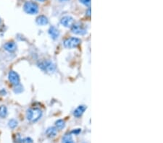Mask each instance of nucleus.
<instances>
[{
  "label": "nucleus",
  "instance_id": "24",
  "mask_svg": "<svg viewBox=\"0 0 163 143\" xmlns=\"http://www.w3.org/2000/svg\"><path fill=\"white\" fill-rule=\"evenodd\" d=\"M59 1H62V2H63V1H66V0H59Z\"/></svg>",
  "mask_w": 163,
  "mask_h": 143
},
{
  "label": "nucleus",
  "instance_id": "12",
  "mask_svg": "<svg viewBox=\"0 0 163 143\" xmlns=\"http://www.w3.org/2000/svg\"><path fill=\"white\" fill-rule=\"evenodd\" d=\"M57 128L55 127H49L47 129L46 131V134L49 137L52 138L54 137H55L57 135Z\"/></svg>",
  "mask_w": 163,
  "mask_h": 143
},
{
  "label": "nucleus",
  "instance_id": "20",
  "mask_svg": "<svg viewBox=\"0 0 163 143\" xmlns=\"http://www.w3.org/2000/svg\"><path fill=\"white\" fill-rule=\"evenodd\" d=\"M80 132H81V129H76L72 131V133L75 134H78Z\"/></svg>",
  "mask_w": 163,
  "mask_h": 143
},
{
  "label": "nucleus",
  "instance_id": "19",
  "mask_svg": "<svg viewBox=\"0 0 163 143\" xmlns=\"http://www.w3.org/2000/svg\"><path fill=\"white\" fill-rule=\"evenodd\" d=\"M20 143H34L33 142V140L30 137H26L24 139H22L21 142Z\"/></svg>",
  "mask_w": 163,
  "mask_h": 143
},
{
  "label": "nucleus",
  "instance_id": "9",
  "mask_svg": "<svg viewBox=\"0 0 163 143\" xmlns=\"http://www.w3.org/2000/svg\"><path fill=\"white\" fill-rule=\"evenodd\" d=\"M49 33L50 35L51 38L54 40H56L59 38V31L57 28L55 26H51L49 29Z\"/></svg>",
  "mask_w": 163,
  "mask_h": 143
},
{
  "label": "nucleus",
  "instance_id": "8",
  "mask_svg": "<svg viewBox=\"0 0 163 143\" xmlns=\"http://www.w3.org/2000/svg\"><path fill=\"white\" fill-rule=\"evenodd\" d=\"M17 44L13 41H9L7 42L4 45V48L5 51H7V52L13 53L17 50Z\"/></svg>",
  "mask_w": 163,
  "mask_h": 143
},
{
  "label": "nucleus",
  "instance_id": "3",
  "mask_svg": "<svg viewBox=\"0 0 163 143\" xmlns=\"http://www.w3.org/2000/svg\"><path fill=\"white\" fill-rule=\"evenodd\" d=\"M38 66L41 69H42L43 71L47 72H54L56 69L55 64H53L51 61L45 60L43 62H39L38 64Z\"/></svg>",
  "mask_w": 163,
  "mask_h": 143
},
{
  "label": "nucleus",
  "instance_id": "17",
  "mask_svg": "<svg viewBox=\"0 0 163 143\" xmlns=\"http://www.w3.org/2000/svg\"><path fill=\"white\" fill-rule=\"evenodd\" d=\"M22 91H23V87H22L21 85L18 84L17 85H15L14 92H15V93H21Z\"/></svg>",
  "mask_w": 163,
  "mask_h": 143
},
{
  "label": "nucleus",
  "instance_id": "10",
  "mask_svg": "<svg viewBox=\"0 0 163 143\" xmlns=\"http://www.w3.org/2000/svg\"><path fill=\"white\" fill-rule=\"evenodd\" d=\"M86 106H79L73 112L74 116H75V117L77 118L80 117V116L83 115V114L84 113V111H86Z\"/></svg>",
  "mask_w": 163,
  "mask_h": 143
},
{
  "label": "nucleus",
  "instance_id": "2",
  "mask_svg": "<svg viewBox=\"0 0 163 143\" xmlns=\"http://www.w3.org/2000/svg\"><path fill=\"white\" fill-rule=\"evenodd\" d=\"M23 10L27 14L35 15L38 13L39 6L36 3L33 2H27L23 6Z\"/></svg>",
  "mask_w": 163,
  "mask_h": 143
},
{
  "label": "nucleus",
  "instance_id": "5",
  "mask_svg": "<svg viewBox=\"0 0 163 143\" xmlns=\"http://www.w3.org/2000/svg\"><path fill=\"white\" fill-rule=\"evenodd\" d=\"M80 43H81V41L79 38L75 37L70 38L64 41V46L67 48H74L79 46Z\"/></svg>",
  "mask_w": 163,
  "mask_h": 143
},
{
  "label": "nucleus",
  "instance_id": "14",
  "mask_svg": "<svg viewBox=\"0 0 163 143\" xmlns=\"http://www.w3.org/2000/svg\"><path fill=\"white\" fill-rule=\"evenodd\" d=\"M55 126H56V128L57 129L62 130V129H63L64 128H65V121H63V120L59 119V120H57L56 122H55Z\"/></svg>",
  "mask_w": 163,
  "mask_h": 143
},
{
  "label": "nucleus",
  "instance_id": "18",
  "mask_svg": "<svg viewBox=\"0 0 163 143\" xmlns=\"http://www.w3.org/2000/svg\"><path fill=\"white\" fill-rule=\"evenodd\" d=\"M80 2L82 3L83 5L87 6V7H89L91 6V2H92V0H79Z\"/></svg>",
  "mask_w": 163,
  "mask_h": 143
},
{
  "label": "nucleus",
  "instance_id": "16",
  "mask_svg": "<svg viewBox=\"0 0 163 143\" xmlns=\"http://www.w3.org/2000/svg\"><path fill=\"white\" fill-rule=\"evenodd\" d=\"M18 122L17 120H15V118H12V119H10L9 122H8V126H10V128L11 129H15L16 126H18Z\"/></svg>",
  "mask_w": 163,
  "mask_h": 143
},
{
  "label": "nucleus",
  "instance_id": "11",
  "mask_svg": "<svg viewBox=\"0 0 163 143\" xmlns=\"http://www.w3.org/2000/svg\"><path fill=\"white\" fill-rule=\"evenodd\" d=\"M36 23L39 25H45L49 23V20L44 15H40L36 18Z\"/></svg>",
  "mask_w": 163,
  "mask_h": 143
},
{
  "label": "nucleus",
  "instance_id": "15",
  "mask_svg": "<svg viewBox=\"0 0 163 143\" xmlns=\"http://www.w3.org/2000/svg\"><path fill=\"white\" fill-rule=\"evenodd\" d=\"M63 143H75L71 134H65L63 138Z\"/></svg>",
  "mask_w": 163,
  "mask_h": 143
},
{
  "label": "nucleus",
  "instance_id": "13",
  "mask_svg": "<svg viewBox=\"0 0 163 143\" xmlns=\"http://www.w3.org/2000/svg\"><path fill=\"white\" fill-rule=\"evenodd\" d=\"M8 111L7 106L5 105H2L0 106V117L1 118H5L7 116Z\"/></svg>",
  "mask_w": 163,
  "mask_h": 143
},
{
  "label": "nucleus",
  "instance_id": "7",
  "mask_svg": "<svg viewBox=\"0 0 163 143\" xmlns=\"http://www.w3.org/2000/svg\"><path fill=\"white\" fill-rule=\"evenodd\" d=\"M61 24L65 27L71 28L74 24V19L71 16H65L60 20Z\"/></svg>",
  "mask_w": 163,
  "mask_h": 143
},
{
  "label": "nucleus",
  "instance_id": "1",
  "mask_svg": "<svg viewBox=\"0 0 163 143\" xmlns=\"http://www.w3.org/2000/svg\"><path fill=\"white\" fill-rule=\"evenodd\" d=\"M42 116V111L39 109H29L26 111V118L30 122H38Z\"/></svg>",
  "mask_w": 163,
  "mask_h": 143
},
{
  "label": "nucleus",
  "instance_id": "21",
  "mask_svg": "<svg viewBox=\"0 0 163 143\" xmlns=\"http://www.w3.org/2000/svg\"><path fill=\"white\" fill-rule=\"evenodd\" d=\"M6 93H7V92L5 90H2V91H0V94H1L2 95H6Z\"/></svg>",
  "mask_w": 163,
  "mask_h": 143
},
{
  "label": "nucleus",
  "instance_id": "6",
  "mask_svg": "<svg viewBox=\"0 0 163 143\" xmlns=\"http://www.w3.org/2000/svg\"><path fill=\"white\" fill-rule=\"evenodd\" d=\"M8 79L13 85H17L20 84V76L15 71H10L8 74Z\"/></svg>",
  "mask_w": 163,
  "mask_h": 143
},
{
  "label": "nucleus",
  "instance_id": "22",
  "mask_svg": "<svg viewBox=\"0 0 163 143\" xmlns=\"http://www.w3.org/2000/svg\"><path fill=\"white\" fill-rule=\"evenodd\" d=\"M86 14H87V15L88 16V17H90V16H91V9H90V8H88V11L86 12Z\"/></svg>",
  "mask_w": 163,
  "mask_h": 143
},
{
  "label": "nucleus",
  "instance_id": "4",
  "mask_svg": "<svg viewBox=\"0 0 163 143\" xmlns=\"http://www.w3.org/2000/svg\"><path fill=\"white\" fill-rule=\"evenodd\" d=\"M71 31L73 33L81 35V36H84V35L87 33V29H86V28L83 24L79 23V22L73 24V25H72Z\"/></svg>",
  "mask_w": 163,
  "mask_h": 143
},
{
  "label": "nucleus",
  "instance_id": "23",
  "mask_svg": "<svg viewBox=\"0 0 163 143\" xmlns=\"http://www.w3.org/2000/svg\"><path fill=\"white\" fill-rule=\"evenodd\" d=\"M38 1H39V2H44L45 0H38Z\"/></svg>",
  "mask_w": 163,
  "mask_h": 143
}]
</instances>
